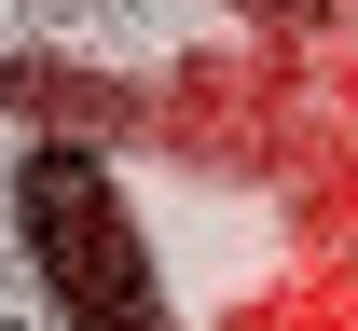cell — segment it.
Segmentation results:
<instances>
[{
  "mask_svg": "<svg viewBox=\"0 0 358 331\" xmlns=\"http://www.w3.org/2000/svg\"><path fill=\"white\" fill-rule=\"evenodd\" d=\"M14 235H28V276H42L55 331H179L124 180H110L83 139H42L28 166H14Z\"/></svg>",
  "mask_w": 358,
  "mask_h": 331,
  "instance_id": "cell-1",
  "label": "cell"
},
{
  "mask_svg": "<svg viewBox=\"0 0 358 331\" xmlns=\"http://www.w3.org/2000/svg\"><path fill=\"white\" fill-rule=\"evenodd\" d=\"M248 14H331V0H248Z\"/></svg>",
  "mask_w": 358,
  "mask_h": 331,
  "instance_id": "cell-2",
  "label": "cell"
}]
</instances>
